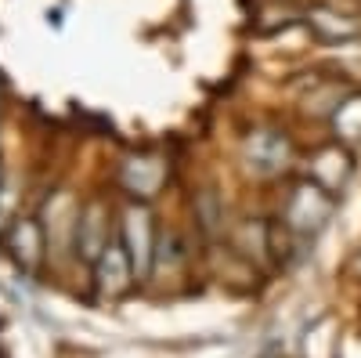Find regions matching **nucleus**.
Returning a JSON list of instances; mask_svg holds the SVG:
<instances>
[{
  "instance_id": "1",
  "label": "nucleus",
  "mask_w": 361,
  "mask_h": 358,
  "mask_svg": "<svg viewBox=\"0 0 361 358\" xmlns=\"http://www.w3.org/2000/svg\"><path fill=\"white\" fill-rule=\"evenodd\" d=\"M333 210H336V196L322 189L318 181H300L289 196V206H286V225L293 235L300 239H314L329 221H333Z\"/></svg>"
},
{
  "instance_id": "2",
  "label": "nucleus",
  "mask_w": 361,
  "mask_h": 358,
  "mask_svg": "<svg viewBox=\"0 0 361 358\" xmlns=\"http://www.w3.org/2000/svg\"><path fill=\"white\" fill-rule=\"evenodd\" d=\"M119 239L130 253V264H134V275L145 279L156 264V225L148 217L145 206H130L123 214V228H119Z\"/></svg>"
},
{
  "instance_id": "3",
  "label": "nucleus",
  "mask_w": 361,
  "mask_h": 358,
  "mask_svg": "<svg viewBox=\"0 0 361 358\" xmlns=\"http://www.w3.org/2000/svg\"><path fill=\"white\" fill-rule=\"evenodd\" d=\"M4 250L15 261V268L22 275H33L37 268L44 264V250H47V239L44 228L33 217H18L8 232H4Z\"/></svg>"
},
{
  "instance_id": "4",
  "label": "nucleus",
  "mask_w": 361,
  "mask_h": 358,
  "mask_svg": "<svg viewBox=\"0 0 361 358\" xmlns=\"http://www.w3.org/2000/svg\"><path fill=\"white\" fill-rule=\"evenodd\" d=\"M109 239L112 235H109V221H105V206L102 203H87L83 210L76 214V225H73V250H76V257L87 261V264H94Z\"/></svg>"
},
{
  "instance_id": "5",
  "label": "nucleus",
  "mask_w": 361,
  "mask_h": 358,
  "mask_svg": "<svg viewBox=\"0 0 361 358\" xmlns=\"http://www.w3.org/2000/svg\"><path fill=\"white\" fill-rule=\"evenodd\" d=\"M243 148H246L250 170H253V174H264V177L286 170V163H289V156H293L289 138L279 134V131H253Z\"/></svg>"
},
{
  "instance_id": "6",
  "label": "nucleus",
  "mask_w": 361,
  "mask_h": 358,
  "mask_svg": "<svg viewBox=\"0 0 361 358\" xmlns=\"http://www.w3.org/2000/svg\"><path fill=\"white\" fill-rule=\"evenodd\" d=\"M130 275H134L130 253H127V246H123V239L112 235L109 243H105V250L98 253V261H94V279H98V290H102V293H109V297H116V293H123V290L130 286Z\"/></svg>"
},
{
  "instance_id": "7",
  "label": "nucleus",
  "mask_w": 361,
  "mask_h": 358,
  "mask_svg": "<svg viewBox=\"0 0 361 358\" xmlns=\"http://www.w3.org/2000/svg\"><path fill=\"white\" fill-rule=\"evenodd\" d=\"M350 174H354V163H350V153L343 145L318 148V153L311 156V181H318L322 189H329L333 196L350 185Z\"/></svg>"
},
{
  "instance_id": "8",
  "label": "nucleus",
  "mask_w": 361,
  "mask_h": 358,
  "mask_svg": "<svg viewBox=\"0 0 361 358\" xmlns=\"http://www.w3.org/2000/svg\"><path fill=\"white\" fill-rule=\"evenodd\" d=\"M304 18H307V25H311V33H314L318 40H325V44H347V40H357V37H361V22L350 18V15H343V11H336V8L318 4V8H311Z\"/></svg>"
},
{
  "instance_id": "9",
  "label": "nucleus",
  "mask_w": 361,
  "mask_h": 358,
  "mask_svg": "<svg viewBox=\"0 0 361 358\" xmlns=\"http://www.w3.org/2000/svg\"><path fill=\"white\" fill-rule=\"evenodd\" d=\"M159 181H163V167H159V160H130L127 167H123V185L134 192V196H152L156 189H159Z\"/></svg>"
},
{
  "instance_id": "10",
  "label": "nucleus",
  "mask_w": 361,
  "mask_h": 358,
  "mask_svg": "<svg viewBox=\"0 0 361 358\" xmlns=\"http://www.w3.org/2000/svg\"><path fill=\"white\" fill-rule=\"evenodd\" d=\"M333 131L343 145H361V95H347L333 109Z\"/></svg>"
}]
</instances>
